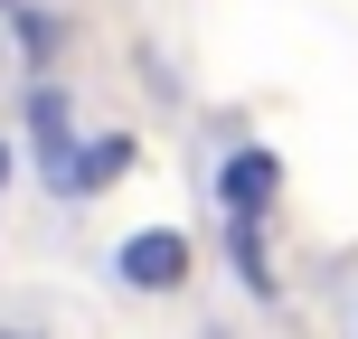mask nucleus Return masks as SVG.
Returning <instances> with one entry per match:
<instances>
[{
	"instance_id": "obj_1",
	"label": "nucleus",
	"mask_w": 358,
	"mask_h": 339,
	"mask_svg": "<svg viewBox=\"0 0 358 339\" xmlns=\"http://www.w3.org/2000/svg\"><path fill=\"white\" fill-rule=\"evenodd\" d=\"M113 273H123V292H179L189 283V236L179 226H142L123 254H113Z\"/></svg>"
},
{
	"instance_id": "obj_3",
	"label": "nucleus",
	"mask_w": 358,
	"mask_h": 339,
	"mask_svg": "<svg viewBox=\"0 0 358 339\" xmlns=\"http://www.w3.org/2000/svg\"><path fill=\"white\" fill-rule=\"evenodd\" d=\"M0 179H10V151H0Z\"/></svg>"
},
{
	"instance_id": "obj_2",
	"label": "nucleus",
	"mask_w": 358,
	"mask_h": 339,
	"mask_svg": "<svg viewBox=\"0 0 358 339\" xmlns=\"http://www.w3.org/2000/svg\"><path fill=\"white\" fill-rule=\"evenodd\" d=\"M273 189H283V161H273V151H227V161H217V208L227 217H255V226H264Z\"/></svg>"
},
{
	"instance_id": "obj_4",
	"label": "nucleus",
	"mask_w": 358,
	"mask_h": 339,
	"mask_svg": "<svg viewBox=\"0 0 358 339\" xmlns=\"http://www.w3.org/2000/svg\"><path fill=\"white\" fill-rule=\"evenodd\" d=\"M0 10H10V0H0Z\"/></svg>"
}]
</instances>
